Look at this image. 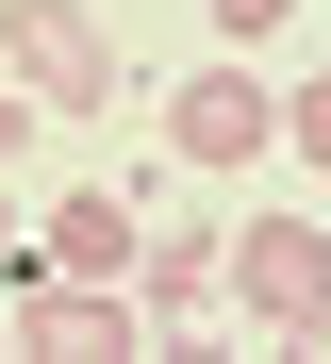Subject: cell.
<instances>
[{"label": "cell", "instance_id": "obj_6", "mask_svg": "<svg viewBox=\"0 0 331 364\" xmlns=\"http://www.w3.org/2000/svg\"><path fill=\"white\" fill-rule=\"evenodd\" d=\"M132 232H149V215L83 182V199H50V232H33V265H50V282H132Z\"/></svg>", "mask_w": 331, "mask_h": 364}, {"label": "cell", "instance_id": "obj_11", "mask_svg": "<svg viewBox=\"0 0 331 364\" xmlns=\"http://www.w3.org/2000/svg\"><path fill=\"white\" fill-rule=\"evenodd\" d=\"M0 249H17V215H0Z\"/></svg>", "mask_w": 331, "mask_h": 364}, {"label": "cell", "instance_id": "obj_4", "mask_svg": "<svg viewBox=\"0 0 331 364\" xmlns=\"http://www.w3.org/2000/svg\"><path fill=\"white\" fill-rule=\"evenodd\" d=\"M166 149H182V166H265V149H282V100H265L248 67H199V83L166 100Z\"/></svg>", "mask_w": 331, "mask_h": 364}, {"label": "cell", "instance_id": "obj_3", "mask_svg": "<svg viewBox=\"0 0 331 364\" xmlns=\"http://www.w3.org/2000/svg\"><path fill=\"white\" fill-rule=\"evenodd\" d=\"M216 282L248 298V315H265V331H298V315H315V298H331V232H315V215H248V232H232V249H216Z\"/></svg>", "mask_w": 331, "mask_h": 364}, {"label": "cell", "instance_id": "obj_2", "mask_svg": "<svg viewBox=\"0 0 331 364\" xmlns=\"http://www.w3.org/2000/svg\"><path fill=\"white\" fill-rule=\"evenodd\" d=\"M17 364H149V315H132V282H17Z\"/></svg>", "mask_w": 331, "mask_h": 364}, {"label": "cell", "instance_id": "obj_8", "mask_svg": "<svg viewBox=\"0 0 331 364\" xmlns=\"http://www.w3.org/2000/svg\"><path fill=\"white\" fill-rule=\"evenodd\" d=\"M282 17H298V0H216V50H265Z\"/></svg>", "mask_w": 331, "mask_h": 364}, {"label": "cell", "instance_id": "obj_10", "mask_svg": "<svg viewBox=\"0 0 331 364\" xmlns=\"http://www.w3.org/2000/svg\"><path fill=\"white\" fill-rule=\"evenodd\" d=\"M0 364H17V315H0Z\"/></svg>", "mask_w": 331, "mask_h": 364}, {"label": "cell", "instance_id": "obj_1", "mask_svg": "<svg viewBox=\"0 0 331 364\" xmlns=\"http://www.w3.org/2000/svg\"><path fill=\"white\" fill-rule=\"evenodd\" d=\"M0 67H17V100L33 116H100L132 67H116V33L83 17V0H17V17H0Z\"/></svg>", "mask_w": 331, "mask_h": 364}, {"label": "cell", "instance_id": "obj_7", "mask_svg": "<svg viewBox=\"0 0 331 364\" xmlns=\"http://www.w3.org/2000/svg\"><path fill=\"white\" fill-rule=\"evenodd\" d=\"M282 149H298V166H331V83H298V100H282Z\"/></svg>", "mask_w": 331, "mask_h": 364}, {"label": "cell", "instance_id": "obj_5", "mask_svg": "<svg viewBox=\"0 0 331 364\" xmlns=\"http://www.w3.org/2000/svg\"><path fill=\"white\" fill-rule=\"evenodd\" d=\"M199 298H216V232L199 215L132 232V315H149V348H199Z\"/></svg>", "mask_w": 331, "mask_h": 364}, {"label": "cell", "instance_id": "obj_9", "mask_svg": "<svg viewBox=\"0 0 331 364\" xmlns=\"http://www.w3.org/2000/svg\"><path fill=\"white\" fill-rule=\"evenodd\" d=\"M17 133H33V100H17V67H0V166H17Z\"/></svg>", "mask_w": 331, "mask_h": 364}]
</instances>
